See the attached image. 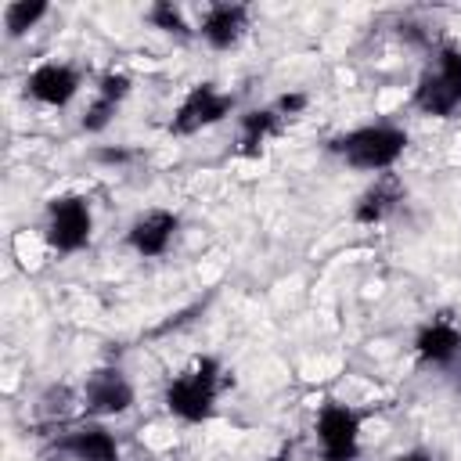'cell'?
<instances>
[{
  "mask_svg": "<svg viewBox=\"0 0 461 461\" xmlns=\"http://www.w3.org/2000/svg\"><path fill=\"white\" fill-rule=\"evenodd\" d=\"M407 144V133L396 126H364L346 137L331 140V151H339L357 169H389Z\"/></svg>",
  "mask_w": 461,
  "mask_h": 461,
  "instance_id": "6da1fadb",
  "label": "cell"
},
{
  "mask_svg": "<svg viewBox=\"0 0 461 461\" xmlns=\"http://www.w3.org/2000/svg\"><path fill=\"white\" fill-rule=\"evenodd\" d=\"M212 400H216V360H209V357H202L187 375H180L166 389V407L184 421L209 418Z\"/></svg>",
  "mask_w": 461,
  "mask_h": 461,
  "instance_id": "7a4b0ae2",
  "label": "cell"
},
{
  "mask_svg": "<svg viewBox=\"0 0 461 461\" xmlns=\"http://www.w3.org/2000/svg\"><path fill=\"white\" fill-rule=\"evenodd\" d=\"M414 104L429 115H450L461 104V50L447 47L439 54V65L418 79Z\"/></svg>",
  "mask_w": 461,
  "mask_h": 461,
  "instance_id": "3957f363",
  "label": "cell"
},
{
  "mask_svg": "<svg viewBox=\"0 0 461 461\" xmlns=\"http://www.w3.org/2000/svg\"><path fill=\"white\" fill-rule=\"evenodd\" d=\"M357 432H360V418L342 403H328L317 418L324 461H353L357 457Z\"/></svg>",
  "mask_w": 461,
  "mask_h": 461,
  "instance_id": "277c9868",
  "label": "cell"
},
{
  "mask_svg": "<svg viewBox=\"0 0 461 461\" xmlns=\"http://www.w3.org/2000/svg\"><path fill=\"white\" fill-rule=\"evenodd\" d=\"M90 238V209L83 198H58L50 202V223H47V241L58 252H76Z\"/></svg>",
  "mask_w": 461,
  "mask_h": 461,
  "instance_id": "5b68a950",
  "label": "cell"
},
{
  "mask_svg": "<svg viewBox=\"0 0 461 461\" xmlns=\"http://www.w3.org/2000/svg\"><path fill=\"white\" fill-rule=\"evenodd\" d=\"M230 104H234V97H227V94L212 90L209 83H202V86H194V90L184 97V104L176 108V115H173V133H198L202 126L220 122V119L230 112Z\"/></svg>",
  "mask_w": 461,
  "mask_h": 461,
  "instance_id": "8992f818",
  "label": "cell"
},
{
  "mask_svg": "<svg viewBox=\"0 0 461 461\" xmlns=\"http://www.w3.org/2000/svg\"><path fill=\"white\" fill-rule=\"evenodd\" d=\"M133 403V389L119 371H97L86 382V411L94 414H122Z\"/></svg>",
  "mask_w": 461,
  "mask_h": 461,
  "instance_id": "52a82bcc",
  "label": "cell"
},
{
  "mask_svg": "<svg viewBox=\"0 0 461 461\" xmlns=\"http://www.w3.org/2000/svg\"><path fill=\"white\" fill-rule=\"evenodd\" d=\"M176 234V216L166 212V209H151L144 212L133 227H130V245L140 252V256H162L169 249Z\"/></svg>",
  "mask_w": 461,
  "mask_h": 461,
  "instance_id": "ba28073f",
  "label": "cell"
},
{
  "mask_svg": "<svg viewBox=\"0 0 461 461\" xmlns=\"http://www.w3.org/2000/svg\"><path fill=\"white\" fill-rule=\"evenodd\" d=\"M245 22H249V11H245L241 4H212V7L205 11V18H202V36H205L212 47L227 50V47H234V43L241 40Z\"/></svg>",
  "mask_w": 461,
  "mask_h": 461,
  "instance_id": "9c48e42d",
  "label": "cell"
},
{
  "mask_svg": "<svg viewBox=\"0 0 461 461\" xmlns=\"http://www.w3.org/2000/svg\"><path fill=\"white\" fill-rule=\"evenodd\" d=\"M25 86H29V94H32L36 101H43V104H65V101L76 97L79 76H76L72 68H65V65H40V68L25 79Z\"/></svg>",
  "mask_w": 461,
  "mask_h": 461,
  "instance_id": "30bf717a",
  "label": "cell"
},
{
  "mask_svg": "<svg viewBox=\"0 0 461 461\" xmlns=\"http://www.w3.org/2000/svg\"><path fill=\"white\" fill-rule=\"evenodd\" d=\"M400 202H403V184H400V176H396V173H382V176L360 194L353 216H357L360 223H378V220H385Z\"/></svg>",
  "mask_w": 461,
  "mask_h": 461,
  "instance_id": "8fae6325",
  "label": "cell"
},
{
  "mask_svg": "<svg viewBox=\"0 0 461 461\" xmlns=\"http://www.w3.org/2000/svg\"><path fill=\"white\" fill-rule=\"evenodd\" d=\"M418 353H421V360L450 364V360L461 353V331H457L450 321H432V324L421 328V335H418Z\"/></svg>",
  "mask_w": 461,
  "mask_h": 461,
  "instance_id": "7c38bea8",
  "label": "cell"
},
{
  "mask_svg": "<svg viewBox=\"0 0 461 461\" xmlns=\"http://www.w3.org/2000/svg\"><path fill=\"white\" fill-rule=\"evenodd\" d=\"M61 447H65L68 454H76L79 461H119V447H115V439H112L104 429L72 432Z\"/></svg>",
  "mask_w": 461,
  "mask_h": 461,
  "instance_id": "4fadbf2b",
  "label": "cell"
},
{
  "mask_svg": "<svg viewBox=\"0 0 461 461\" xmlns=\"http://www.w3.org/2000/svg\"><path fill=\"white\" fill-rule=\"evenodd\" d=\"M274 130H277V119H274V112H249V115L241 119V137H238V144H241V155L256 158V155L263 151V140H267Z\"/></svg>",
  "mask_w": 461,
  "mask_h": 461,
  "instance_id": "5bb4252c",
  "label": "cell"
},
{
  "mask_svg": "<svg viewBox=\"0 0 461 461\" xmlns=\"http://www.w3.org/2000/svg\"><path fill=\"white\" fill-rule=\"evenodd\" d=\"M47 14V4H40V0H18V4H7V11H4V25H7V32L11 36H22L25 29H32L40 18Z\"/></svg>",
  "mask_w": 461,
  "mask_h": 461,
  "instance_id": "9a60e30c",
  "label": "cell"
},
{
  "mask_svg": "<svg viewBox=\"0 0 461 461\" xmlns=\"http://www.w3.org/2000/svg\"><path fill=\"white\" fill-rule=\"evenodd\" d=\"M148 18H151L158 29H166V32H176V36H184V32H187V25H184V14H180V11H176L169 0H162V4H151Z\"/></svg>",
  "mask_w": 461,
  "mask_h": 461,
  "instance_id": "2e32d148",
  "label": "cell"
},
{
  "mask_svg": "<svg viewBox=\"0 0 461 461\" xmlns=\"http://www.w3.org/2000/svg\"><path fill=\"white\" fill-rule=\"evenodd\" d=\"M115 115V104L112 101H104V97H97L90 108H86V115H83V130H90V133H97V130H104L108 126V119Z\"/></svg>",
  "mask_w": 461,
  "mask_h": 461,
  "instance_id": "e0dca14e",
  "label": "cell"
},
{
  "mask_svg": "<svg viewBox=\"0 0 461 461\" xmlns=\"http://www.w3.org/2000/svg\"><path fill=\"white\" fill-rule=\"evenodd\" d=\"M126 90H130V79H126L122 72H108V76L101 79V94H97V97H104V101L119 104V101L126 97Z\"/></svg>",
  "mask_w": 461,
  "mask_h": 461,
  "instance_id": "ac0fdd59",
  "label": "cell"
},
{
  "mask_svg": "<svg viewBox=\"0 0 461 461\" xmlns=\"http://www.w3.org/2000/svg\"><path fill=\"white\" fill-rule=\"evenodd\" d=\"M68 403H72V393H68L65 385L47 389V396H43V414H65V411H68Z\"/></svg>",
  "mask_w": 461,
  "mask_h": 461,
  "instance_id": "d6986e66",
  "label": "cell"
},
{
  "mask_svg": "<svg viewBox=\"0 0 461 461\" xmlns=\"http://www.w3.org/2000/svg\"><path fill=\"white\" fill-rule=\"evenodd\" d=\"M306 108V94H285L281 101H277V112H285V115H295V112H303Z\"/></svg>",
  "mask_w": 461,
  "mask_h": 461,
  "instance_id": "ffe728a7",
  "label": "cell"
},
{
  "mask_svg": "<svg viewBox=\"0 0 461 461\" xmlns=\"http://www.w3.org/2000/svg\"><path fill=\"white\" fill-rule=\"evenodd\" d=\"M393 461H432V457L421 454V450H411V454H400V457H393Z\"/></svg>",
  "mask_w": 461,
  "mask_h": 461,
  "instance_id": "44dd1931",
  "label": "cell"
},
{
  "mask_svg": "<svg viewBox=\"0 0 461 461\" xmlns=\"http://www.w3.org/2000/svg\"><path fill=\"white\" fill-rule=\"evenodd\" d=\"M270 461H292V450H288V447H285V450H281V454H277V457H270Z\"/></svg>",
  "mask_w": 461,
  "mask_h": 461,
  "instance_id": "7402d4cb",
  "label": "cell"
}]
</instances>
